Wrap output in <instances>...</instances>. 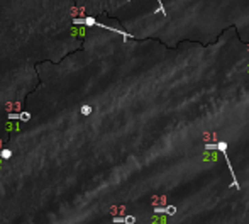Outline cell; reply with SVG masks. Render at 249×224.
I'll list each match as a JSON object with an SVG mask.
<instances>
[{"label":"cell","instance_id":"6da1fadb","mask_svg":"<svg viewBox=\"0 0 249 224\" xmlns=\"http://www.w3.org/2000/svg\"><path fill=\"white\" fill-rule=\"evenodd\" d=\"M70 34H71L73 37H85V34H87V29H85L83 26H76V24H75V26L70 27Z\"/></svg>","mask_w":249,"mask_h":224},{"label":"cell","instance_id":"7a4b0ae2","mask_svg":"<svg viewBox=\"0 0 249 224\" xmlns=\"http://www.w3.org/2000/svg\"><path fill=\"white\" fill-rule=\"evenodd\" d=\"M97 21L93 17H83V26H95Z\"/></svg>","mask_w":249,"mask_h":224},{"label":"cell","instance_id":"3957f363","mask_svg":"<svg viewBox=\"0 0 249 224\" xmlns=\"http://www.w3.org/2000/svg\"><path fill=\"white\" fill-rule=\"evenodd\" d=\"M90 112H92V107H81V114L88 116Z\"/></svg>","mask_w":249,"mask_h":224},{"label":"cell","instance_id":"277c9868","mask_svg":"<svg viewBox=\"0 0 249 224\" xmlns=\"http://www.w3.org/2000/svg\"><path fill=\"white\" fill-rule=\"evenodd\" d=\"M29 117L31 116L26 114V112H24V114H19V119H20V121H29Z\"/></svg>","mask_w":249,"mask_h":224},{"label":"cell","instance_id":"5b68a950","mask_svg":"<svg viewBox=\"0 0 249 224\" xmlns=\"http://www.w3.org/2000/svg\"><path fill=\"white\" fill-rule=\"evenodd\" d=\"M17 127H19V126L17 124H12V122H9V124L5 126V129H7V131H10V129H17Z\"/></svg>","mask_w":249,"mask_h":224},{"label":"cell","instance_id":"8992f818","mask_svg":"<svg viewBox=\"0 0 249 224\" xmlns=\"http://www.w3.org/2000/svg\"><path fill=\"white\" fill-rule=\"evenodd\" d=\"M2 165H4V160L0 158V168H2Z\"/></svg>","mask_w":249,"mask_h":224}]
</instances>
